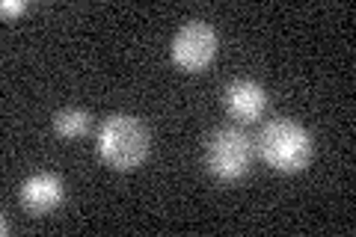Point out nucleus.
I'll return each instance as SVG.
<instances>
[{
  "label": "nucleus",
  "instance_id": "1",
  "mask_svg": "<svg viewBox=\"0 0 356 237\" xmlns=\"http://www.w3.org/2000/svg\"><path fill=\"white\" fill-rule=\"evenodd\" d=\"M98 157L116 172H131L137 169L149 154V128L140 116L131 113H113L102 122L95 133Z\"/></svg>",
  "mask_w": 356,
  "mask_h": 237
},
{
  "label": "nucleus",
  "instance_id": "2",
  "mask_svg": "<svg viewBox=\"0 0 356 237\" xmlns=\"http://www.w3.org/2000/svg\"><path fill=\"white\" fill-rule=\"evenodd\" d=\"M255 152L261 154L267 166H273L276 172H303L312 161V133L294 119H270L264 122L259 137L252 140Z\"/></svg>",
  "mask_w": 356,
  "mask_h": 237
},
{
  "label": "nucleus",
  "instance_id": "3",
  "mask_svg": "<svg viewBox=\"0 0 356 237\" xmlns=\"http://www.w3.org/2000/svg\"><path fill=\"white\" fill-rule=\"evenodd\" d=\"M255 142L250 133L235 125H220L205 140V169L220 181H241L250 175Z\"/></svg>",
  "mask_w": 356,
  "mask_h": 237
},
{
  "label": "nucleus",
  "instance_id": "4",
  "mask_svg": "<svg viewBox=\"0 0 356 237\" xmlns=\"http://www.w3.org/2000/svg\"><path fill=\"white\" fill-rule=\"evenodd\" d=\"M217 54V30L202 18H193L178 27L170 44V56L181 72H202Z\"/></svg>",
  "mask_w": 356,
  "mask_h": 237
},
{
  "label": "nucleus",
  "instance_id": "5",
  "mask_svg": "<svg viewBox=\"0 0 356 237\" xmlns=\"http://www.w3.org/2000/svg\"><path fill=\"white\" fill-rule=\"evenodd\" d=\"M222 107L232 119L255 122L267 110V89L252 77H235L222 86Z\"/></svg>",
  "mask_w": 356,
  "mask_h": 237
},
{
  "label": "nucleus",
  "instance_id": "6",
  "mask_svg": "<svg viewBox=\"0 0 356 237\" xmlns=\"http://www.w3.org/2000/svg\"><path fill=\"white\" fill-rule=\"evenodd\" d=\"M18 199L30 213H51L63 205L65 181L57 172H33L18 187Z\"/></svg>",
  "mask_w": 356,
  "mask_h": 237
},
{
  "label": "nucleus",
  "instance_id": "7",
  "mask_svg": "<svg viewBox=\"0 0 356 237\" xmlns=\"http://www.w3.org/2000/svg\"><path fill=\"white\" fill-rule=\"evenodd\" d=\"M54 131L60 133V137H83V133L89 131V125H92V116H89V110H81V107H65V110H57L51 119Z\"/></svg>",
  "mask_w": 356,
  "mask_h": 237
},
{
  "label": "nucleus",
  "instance_id": "8",
  "mask_svg": "<svg viewBox=\"0 0 356 237\" xmlns=\"http://www.w3.org/2000/svg\"><path fill=\"white\" fill-rule=\"evenodd\" d=\"M27 9V0H3V3H0V13H3L6 18L9 15H21Z\"/></svg>",
  "mask_w": 356,
  "mask_h": 237
}]
</instances>
